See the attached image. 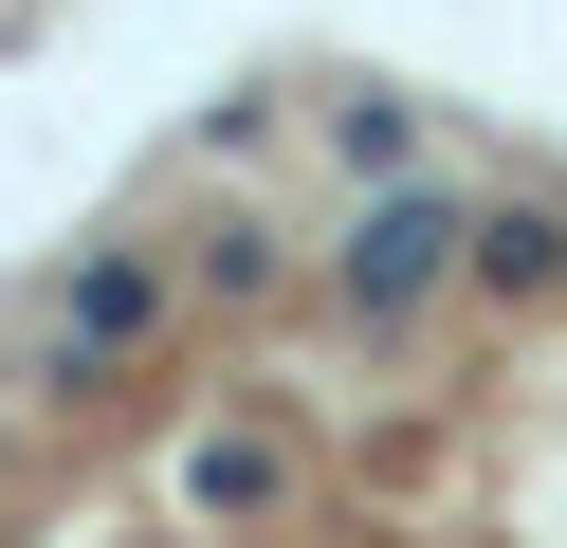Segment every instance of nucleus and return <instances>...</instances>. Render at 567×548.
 Returning a JSON list of instances; mask_svg holds the SVG:
<instances>
[{
	"instance_id": "1",
	"label": "nucleus",
	"mask_w": 567,
	"mask_h": 548,
	"mask_svg": "<svg viewBox=\"0 0 567 548\" xmlns=\"http://www.w3.org/2000/svg\"><path fill=\"white\" fill-rule=\"evenodd\" d=\"M330 275H348V311H367V329H403L440 275H476V219H457L440 183H367V219L330 238Z\"/></svg>"
},
{
	"instance_id": "2",
	"label": "nucleus",
	"mask_w": 567,
	"mask_h": 548,
	"mask_svg": "<svg viewBox=\"0 0 567 548\" xmlns=\"http://www.w3.org/2000/svg\"><path fill=\"white\" fill-rule=\"evenodd\" d=\"M147 329H165V275H147V256H92V275L55 292V384H111V365H147Z\"/></svg>"
},
{
	"instance_id": "3",
	"label": "nucleus",
	"mask_w": 567,
	"mask_h": 548,
	"mask_svg": "<svg viewBox=\"0 0 567 548\" xmlns=\"http://www.w3.org/2000/svg\"><path fill=\"white\" fill-rule=\"evenodd\" d=\"M476 292H567V219L549 201H494L476 219Z\"/></svg>"
},
{
	"instance_id": "4",
	"label": "nucleus",
	"mask_w": 567,
	"mask_h": 548,
	"mask_svg": "<svg viewBox=\"0 0 567 548\" xmlns=\"http://www.w3.org/2000/svg\"><path fill=\"white\" fill-rule=\"evenodd\" d=\"M184 494H202V511H293V457H275V438H202Z\"/></svg>"
},
{
	"instance_id": "5",
	"label": "nucleus",
	"mask_w": 567,
	"mask_h": 548,
	"mask_svg": "<svg viewBox=\"0 0 567 548\" xmlns=\"http://www.w3.org/2000/svg\"><path fill=\"white\" fill-rule=\"evenodd\" d=\"M330 146H348V183H403L421 110H403V92H330Z\"/></svg>"
}]
</instances>
